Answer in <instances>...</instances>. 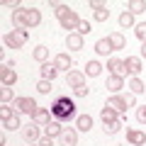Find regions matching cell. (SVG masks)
I'll list each match as a JSON object with an SVG mask.
<instances>
[{
  "label": "cell",
  "instance_id": "1",
  "mask_svg": "<svg viewBox=\"0 0 146 146\" xmlns=\"http://www.w3.org/2000/svg\"><path fill=\"white\" fill-rule=\"evenodd\" d=\"M73 115H76V105H73V100H68L66 95H61V98L54 100V105H51V117H54L56 122H66V119H71Z\"/></svg>",
  "mask_w": 146,
  "mask_h": 146
},
{
  "label": "cell",
  "instance_id": "2",
  "mask_svg": "<svg viewBox=\"0 0 146 146\" xmlns=\"http://www.w3.org/2000/svg\"><path fill=\"white\" fill-rule=\"evenodd\" d=\"M134 102H136L134 93H129V95H112L105 107H112L115 112H124L127 107H134Z\"/></svg>",
  "mask_w": 146,
  "mask_h": 146
},
{
  "label": "cell",
  "instance_id": "3",
  "mask_svg": "<svg viewBox=\"0 0 146 146\" xmlns=\"http://www.w3.org/2000/svg\"><path fill=\"white\" fill-rule=\"evenodd\" d=\"M25 44H27V29H10V34H5V46L22 49Z\"/></svg>",
  "mask_w": 146,
  "mask_h": 146
},
{
  "label": "cell",
  "instance_id": "4",
  "mask_svg": "<svg viewBox=\"0 0 146 146\" xmlns=\"http://www.w3.org/2000/svg\"><path fill=\"white\" fill-rule=\"evenodd\" d=\"M15 107H17V112H22V115H32V117H34V112L39 110L32 98H17L15 100Z\"/></svg>",
  "mask_w": 146,
  "mask_h": 146
},
{
  "label": "cell",
  "instance_id": "5",
  "mask_svg": "<svg viewBox=\"0 0 146 146\" xmlns=\"http://www.w3.org/2000/svg\"><path fill=\"white\" fill-rule=\"evenodd\" d=\"M12 22H15V29H29V10L20 7L17 12H12Z\"/></svg>",
  "mask_w": 146,
  "mask_h": 146
},
{
  "label": "cell",
  "instance_id": "6",
  "mask_svg": "<svg viewBox=\"0 0 146 146\" xmlns=\"http://www.w3.org/2000/svg\"><path fill=\"white\" fill-rule=\"evenodd\" d=\"M15 68V63H7V61H3V71H0V78H3V85H12L17 80V73L12 71Z\"/></svg>",
  "mask_w": 146,
  "mask_h": 146
},
{
  "label": "cell",
  "instance_id": "7",
  "mask_svg": "<svg viewBox=\"0 0 146 146\" xmlns=\"http://www.w3.org/2000/svg\"><path fill=\"white\" fill-rule=\"evenodd\" d=\"M66 83L71 85L73 90H76V88H80V85H85V76H83V73H78V71H68Z\"/></svg>",
  "mask_w": 146,
  "mask_h": 146
},
{
  "label": "cell",
  "instance_id": "8",
  "mask_svg": "<svg viewBox=\"0 0 146 146\" xmlns=\"http://www.w3.org/2000/svg\"><path fill=\"white\" fill-rule=\"evenodd\" d=\"M58 22H61V27H63V29H78V22H80V17H78L76 12L71 10L66 17H61Z\"/></svg>",
  "mask_w": 146,
  "mask_h": 146
},
{
  "label": "cell",
  "instance_id": "9",
  "mask_svg": "<svg viewBox=\"0 0 146 146\" xmlns=\"http://www.w3.org/2000/svg\"><path fill=\"white\" fill-rule=\"evenodd\" d=\"M124 68H127V73H131V76L136 78V73L141 71V58H139V56H127Z\"/></svg>",
  "mask_w": 146,
  "mask_h": 146
},
{
  "label": "cell",
  "instance_id": "10",
  "mask_svg": "<svg viewBox=\"0 0 146 146\" xmlns=\"http://www.w3.org/2000/svg\"><path fill=\"white\" fill-rule=\"evenodd\" d=\"M66 46L68 49H83V36L78 34V32H68V36H66Z\"/></svg>",
  "mask_w": 146,
  "mask_h": 146
},
{
  "label": "cell",
  "instance_id": "11",
  "mask_svg": "<svg viewBox=\"0 0 146 146\" xmlns=\"http://www.w3.org/2000/svg\"><path fill=\"white\" fill-rule=\"evenodd\" d=\"M127 139H129L131 144H136V146H144L146 144V134L139 131V129H127Z\"/></svg>",
  "mask_w": 146,
  "mask_h": 146
},
{
  "label": "cell",
  "instance_id": "12",
  "mask_svg": "<svg viewBox=\"0 0 146 146\" xmlns=\"http://www.w3.org/2000/svg\"><path fill=\"white\" fill-rule=\"evenodd\" d=\"M107 90H112V93H119L122 88H124V78L122 76H110L107 78V85H105Z\"/></svg>",
  "mask_w": 146,
  "mask_h": 146
},
{
  "label": "cell",
  "instance_id": "13",
  "mask_svg": "<svg viewBox=\"0 0 146 146\" xmlns=\"http://www.w3.org/2000/svg\"><path fill=\"white\" fill-rule=\"evenodd\" d=\"M54 66H56L58 71H68V68L73 66V61H71V56H68V54H58V56L54 58Z\"/></svg>",
  "mask_w": 146,
  "mask_h": 146
},
{
  "label": "cell",
  "instance_id": "14",
  "mask_svg": "<svg viewBox=\"0 0 146 146\" xmlns=\"http://www.w3.org/2000/svg\"><path fill=\"white\" fill-rule=\"evenodd\" d=\"M61 141L66 146H76V144H78V131H76V129H63L61 131Z\"/></svg>",
  "mask_w": 146,
  "mask_h": 146
},
{
  "label": "cell",
  "instance_id": "15",
  "mask_svg": "<svg viewBox=\"0 0 146 146\" xmlns=\"http://www.w3.org/2000/svg\"><path fill=\"white\" fill-rule=\"evenodd\" d=\"M107 68L112 71V76H122V73L127 71V68H124V61H122V58H110V61H107Z\"/></svg>",
  "mask_w": 146,
  "mask_h": 146
},
{
  "label": "cell",
  "instance_id": "16",
  "mask_svg": "<svg viewBox=\"0 0 146 146\" xmlns=\"http://www.w3.org/2000/svg\"><path fill=\"white\" fill-rule=\"evenodd\" d=\"M61 131H63L61 129V122H56V119H51L46 127H44V134H46L49 139H51V136H61Z\"/></svg>",
  "mask_w": 146,
  "mask_h": 146
},
{
  "label": "cell",
  "instance_id": "17",
  "mask_svg": "<svg viewBox=\"0 0 146 146\" xmlns=\"http://www.w3.org/2000/svg\"><path fill=\"white\" fill-rule=\"evenodd\" d=\"M49 117H51V112H49V110H44V107H39V110L34 112V122H36V124H42V127H46L49 122H51Z\"/></svg>",
  "mask_w": 146,
  "mask_h": 146
},
{
  "label": "cell",
  "instance_id": "18",
  "mask_svg": "<svg viewBox=\"0 0 146 146\" xmlns=\"http://www.w3.org/2000/svg\"><path fill=\"white\" fill-rule=\"evenodd\" d=\"M95 51H98L100 56H107V54L115 51V49H112V44H110V39H98V42H95Z\"/></svg>",
  "mask_w": 146,
  "mask_h": 146
},
{
  "label": "cell",
  "instance_id": "19",
  "mask_svg": "<svg viewBox=\"0 0 146 146\" xmlns=\"http://www.w3.org/2000/svg\"><path fill=\"white\" fill-rule=\"evenodd\" d=\"M56 73H58V68L54 66V63H42V78L44 80H54Z\"/></svg>",
  "mask_w": 146,
  "mask_h": 146
},
{
  "label": "cell",
  "instance_id": "20",
  "mask_svg": "<svg viewBox=\"0 0 146 146\" xmlns=\"http://www.w3.org/2000/svg\"><path fill=\"white\" fill-rule=\"evenodd\" d=\"M107 39H110V44H112V49H115V51H117V49H124V46H127V39H124V36L119 34V32H115V34H110Z\"/></svg>",
  "mask_w": 146,
  "mask_h": 146
},
{
  "label": "cell",
  "instance_id": "21",
  "mask_svg": "<svg viewBox=\"0 0 146 146\" xmlns=\"http://www.w3.org/2000/svg\"><path fill=\"white\" fill-rule=\"evenodd\" d=\"M76 124H78L80 131H90V129H93V117H90V115H80Z\"/></svg>",
  "mask_w": 146,
  "mask_h": 146
},
{
  "label": "cell",
  "instance_id": "22",
  "mask_svg": "<svg viewBox=\"0 0 146 146\" xmlns=\"http://www.w3.org/2000/svg\"><path fill=\"white\" fill-rule=\"evenodd\" d=\"M22 136H25V141H36L39 139V129H36V127H25V129H22Z\"/></svg>",
  "mask_w": 146,
  "mask_h": 146
},
{
  "label": "cell",
  "instance_id": "23",
  "mask_svg": "<svg viewBox=\"0 0 146 146\" xmlns=\"http://www.w3.org/2000/svg\"><path fill=\"white\" fill-rule=\"evenodd\" d=\"M100 117H102V124H105V122H117V119H119V117H117V112H115L112 107H102Z\"/></svg>",
  "mask_w": 146,
  "mask_h": 146
},
{
  "label": "cell",
  "instance_id": "24",
  "mask_svg": "<svg viewBox=\"0 0 146 146\" xmlns=\"http://www.w3.org/2000/svg\"><path fill=\"white\" fill-rule=\"evenodd\" d=\"M3 127H5V129H20V115H17V112H15V115H12V117H7V119L5 122H3Z\"/></svg>",
  "mask_w": 146,
  "mask_h": 146
},
{
  "label": "cell",
  "instance_id": "25",
  "mask_svg": "<svg viewBox=\"0 0 146 146\" xmlns=\"http://www.w3.org/2000/svg\"><path fill=\"white\" fill-rule=\"evenodd\" d=\"M100 71H102V66H100L98 61H88V66H85V73H88V76H100Z\"/></svg>",
  "mask_w": 146,
  "mask_h": 146
},
{
  "label": "cell",
  "instance_id": "26",
  "mask_svg": "<svg viewBox=\"0 0 146 146\" xmlns=\"http://www.w3.org/2000/svg\"><path fill=\"white\" fill-rule=\"evenodd\" d=\"M15 98V93H12V88L10 85H3V90H0V100H3V105H7L10 100Z\"/></svg>",
  "mask_w": 146,
  "mask_h": 146
},
{
  "label": "cell",
  "instance_id": "27",
  "mask_svg": "<svg viewBox=\"0 0 146 146\" xmlns=\"http://www.w3.org/2000/svg\"><path fill=\"white\" fill-rule=\"evenodd\" d=\"M146 10V3L144 0H134V3H129V12L131 15H139V12Z\"/></svg>",
  "mask_w": 146,
  "mask_h": 146
},
{
  "label": "cell",
  "instance_id": "28",
  "mask_svg": "<svg viewBox=\"0 0 146 146\" xmlns=\"http://www.w3.org/2000/svg\"><path fill=\"white\" fill-rule=\"evenodd\" d=\"M32 56H34L36 61H42V63H46V56H49V49H46V46H36V49H34V54H32Z\"/></svg>",
  "mask_w": 146,
  "mask_h": 146
},
{
  "label": "cell",
  "instance_id": "29",
  "mask_svg": "<svg viewBox=\"0 0 146 146\" xmlns=\"http://www.w3.org/2000/svg\"><path fill=\"white\" fill-rule=\"evenodd\" d=\"M27 10H29V27H36L39 22H42V12L34 10V7H27Z\"/></svg>",
  "mask_w": 146,
  "mask_h": 146
},
{
  "label": "cell",
  "instance_id": "30",
  "mask_svg": "<svg viewBox=\"0 0 146 146\" xmlns=\"http://www.w3.org/2000/svg\"><path fill=\"white\" fill-rule=\"evenodd\" d=\"M129 88H131V93H134V95H139V93H144V90H146V85L141 83L139 78H131L129 80Z\"/></svg>",
  "mask_w": 146,
  "mask_h": 146
},
{
  "label": "cell",
  "instance_id": "31",
  "mask_svg": "<svg viewBox=\"0 0 146 146\" xmlns=\"http://www.w3.org/2000/svg\"><path fill=\"white\" fill-rule=\"evenodd\" d=\"M119 25L122 27H134V15H131V12H122L119 15Z\"/></svg>",
  "mask_w": 146,
  "mask_h": 146
},
{
  "label": "cell",
  "instance_id": "32",
  "mask_svg": "<svg viewBox=\"0 0 146 146\" xmlns=\"http://www.w3.org/2000/svg\"><path fill=\"white\" fill-rule=\"evenodd\" d=\"M119 127H122L119 119H117V122H105V134H117V131H119Z\"/></svg>",
  "mask_w": 146,
  "mask_h": 146
},
{
  "label": "cell",
  "instance_id": "33",
  "mask_svg": "<svg viewBox=\"0 0 146 146\" xmlns=\"http://www.w3.org/2000/svg\"><path fill=\"white\" fill-rule=\"evenodd\" d=\"M76 32H78L80 36H85V34H90V32H93V27H90V22L80 20V22H78V29H76Z\"/></svg>",
  "mask_w": 146,
  "mask_h": 146
},
{
  "label": "cell",
  "instance_id": "34",
  "mask_svg": "<svg viewBox=\"0 0 146 146\" xmlns=\"http://www.w3.org/2000/svg\"><path fill=\"white\" fill-rule=\"evenodd\" d=\"M36 90H39V93L42 95H46V93H51V80H39V83H36Z\"/></svg>",
  "mask_w": 146,
  "mask_h": 146
},
{
  "label": "cell",
  "instance_id": "35",
  "mask_svg": "<svg viewBox=\"0 0 146 146\" xmlns=\"http://www.w3.org/2000/svg\"><path fill=\"white\" fill-rule=\"evenodd\" d=\"M134 34L141 39V44L146 42V22H141V25H136V29H134Z\"/></svg>",
  "mask_w": 146,
  "mask_h": 146
},
{
  "label": "cell",
  "instance_id": "36",
  "mask_svg": "<svg viewBox=\"0 0 146 146\" xmlns=\"http://www.w3.org/2000/svg\"><path fill=\"white\" fill-rule=\"evenodd\" d=\"M54 12H56V17L61 20V17H66L68 12H71V7L68 5H54Z\"/></svg>",
  "mask_w": 146,
  "mask_h": 146
},
{
  "label": "cell",
  "instance_id": "37",
  "mask_svg": "<svg viewBox=\"0 0 146 146\" xmlns=\"http://www.w3.org/2000/svg\"><path fill=\"white\" fill-rule=\"evenodd\" d=\"M107 17H110V10H107V7H102V10L95 12V20H98V22H107Z\"/></svg>",
  "mask_w": 146,
  "mask_h": 146
},
{
  "label": "cell",
  "instance_id": "38",
  "mask_svg": "<svg viewBox=\"0 0 146 146\" xmlns=\"http://www.w3.org/2000/svg\"><path fill=\"white\" fill-rule=\"evenodd\" d=\"M12 115H15V112H12V110L7 107V105H3V107H0V117H3V122H5L7 117H12Z\"/></svg>",
  "mask_w": 146,
  "mask_h": 146
},
{
  "label": "cell",
  "instance_id": "39",
  "mask_svg": "<svg viewBox=\"0 0 146 146\" xmlns=\"http://www.w3.org/2000/svg\"><path fill=\"white\" fill-rule=\"evenodd\" d=\"M88 93H90V88H88V85H80V88H76V95H78V98H85Z\"/></svg>",
  "mask_w": 146,
  "mask_h": 146
},
{
  "label": "cell",
  "instance_id": "40",
  "mask_svg": "<svg viewBox=\"0 0 146 146\" xmlns=\"http://www.w3.org/2000/svg\"><path fill=\"white\" fill-rule=\"evenodd\" d=\"M90 7H93V10L98 12V10H102V7H107V5H105L102 0H93V3H90Z\"/></svg>",
  "mask_w": 146,
  "mask_h": 146
},
{
  "label": "cell",
  "instance_id": "41",
  "mask_svg": "<svg viewBox=\"0 0 146 146\" xmlns=\"http://www.w3.org/2000/svg\"><path fill=\"white\" fill-rule=\"evenodd\" d=\"M136 119H139V122H146V107H139V110H136Z\"/></svg>",
  "mask_w": 146,
  "mask_h": 146
},
{
  "label": "cell",
  "instance_id": "42",
  "mask_svg": "<svg viewBox=\"0 0 146 146\" xmlns=\"http://www.w3.org/2000/svg\"><path fill=\"white\" fill-rule=\"evenodd\" d=\"M3 5H5V7H12V10H20V3H15V0H5V3H3Z\"/></svg>",
  "mask_w": 146,
  "mask_h": 146
},
{
  "label": "cell",
  "instance_id": "43",
  "mask_svg": "<svg viewBox=\"0 0 146 146\" xmlns=\"http://www.w3.org/2000/svg\"><path fill=\"white\" fill-rule=\"evenodd\" d=\"M39 146H51V139H49V136H44V139H39Z\"/></svg>",
  "mask_w": 146,
  "mask_h": 146
},
{
  "label": "cell",
  "instance_id": "44",
  "mask_svg": "<svg viewBox=\"0 0 146 146\" xmlns=\"http://www.w3.org/2000/svg\"><path fill=\"white\" fill-rule=\"evenodd\" d=\"M141 56H144V58H146V42H144V44H141Z\"/></svg>",
  "mask_w": 146,
  "mask_h": 146
}]
</instances>
